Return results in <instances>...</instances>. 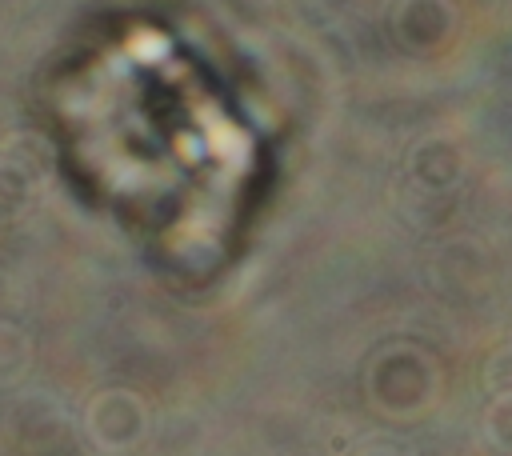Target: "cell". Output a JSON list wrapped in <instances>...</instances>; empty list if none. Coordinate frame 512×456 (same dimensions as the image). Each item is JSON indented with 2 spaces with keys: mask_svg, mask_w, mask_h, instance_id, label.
Segmentation results:
<instances>
[{
  "mask_svg": "<svg viewBox=\"0 0 512 456\" xmlns=\"http://www.w3.org/2000/svg\"><path fill=\"white\" fill-rule=\"evenodd\" d=\"M148 408L132 388H100L84 404V432L100 452H128L144 440Z\"/></svg>",
  "mask_w": 512,
  "mask_h": 456,
  "instance_id": "cell-2",
  "label": "cell"
},
{
  "mask_svg": "<svg viewBox=\"0 0 512 456\" xmlns=\"http://www.w3.org/2000/svg\"><path fill=\"white\" fill-rule=\"evenodd\" d=\"M4 216H8V212H4V208H0V224H4Z\"/></svg>",
  "mask_w": 512,
  "mask_h": 456,
  "instance_id": "cell-7",
  "label": "cell"
},
{
  "mask_svg": "<svg viewBox=\"0 0 512 456\" xmlns=\"http://www.w3.org/2000/svg\"><path fill=\"white\" fill-rule=\"evenodd\" d=\"M436 364L428 352L412 348V344H396L388 352H380L368 372H364V388L372 396L376 408H384L388 416H412L420 408H428L436 400Z\"/></svg>",
  "mask_w": 512,
  "mask_h": 456,
  "instance_id": "cell-1",
  "label": "cell"
},
{
  "mask_svg": "<svg viewBox=\"0 0 512 456\" xmlns=\"http://www.w3.org/2000/svg\"><path fill=\"white\" fill-rule=\"evenodd\" d=\"M356 456H400L396 448H388V444H368V448H360Z\"/></svg>",
  "mask_w": 512,
  "mask_h": 456,
  "instance_id": "cell-6",
  "label": "cell"
},
{
  "mask_svg": "<svg viewBox=\"0 0 512 456\" xmlns=\"http://www.w3.org/2000/svg\"><path fill=\"white\" fill-rule=\"evenodd\" d=\"M480 428H484V440L496 452L512 456V396H492L484 416H480Z\"/></svg>",
  "mask_w": 512,
  "mask_h": 456,
  "instance_id": "cell-4",
  "label": "cell"
},
{
  "mask_svg": "<svg viewBox=\"0 0 512 456\" xmlns=\"http://www.w3.org/2000/svg\"><path fill=\"white\" fill-rule=\"evenodd\" d=\"M32 364V340L20 324L0 320V384H16Z\"/></svg>",
  "mask_w": 512,
  "mask_h": 456,
  "instance_id": "cell-3",
  "label": "cell"
},
{
  "mask_svg": "<svg viewBox=\"0 0 512 456\" xmlns=\"http://www.w3.org/2000/svg\"><path fill=\"white\" fill-rule=\"evenodd\" d=\"M484 388L492 396H512V344H500L488 360H484V372H480Z\"/></svg>",
  "mask_w": 512,
  "mask_h": 456,
  "instance_id": "cell-5",
  "label": "cell"
}]
</instances>
